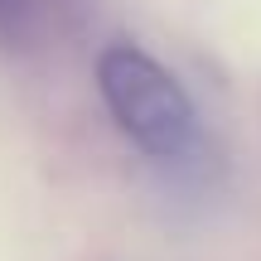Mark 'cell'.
I'll return each instance as SVG.
<instances>
[{
	"mask_svg": "<svg viewBox=\"0 0 261 261\" xmlns=\"http://www.w3.org/2000/svg\"><path fill=\"white\" fill-rule=\"evenodd\" d=\"M97 92L116 130L150 160H179L194 145V102L184 83L140 44H112L97 58Z\"/></svg>",
	"mask_w": 261,
	"mask_h": 261,
	"instance_id": "6da1fadb",
	"label": "cell"
},
{
	"mask_svg": "<svg viewBox=\"0 0 261 261\" xmlns=\"http://www.w3.org/2000/svg\"><path fill=\"white\" fill-rule=\"evenodd\" d=\"M34 19V0H0V48H15L29 34Z\"/></svg>",
	"mask_w": 261,
	"mask_h": 261,
	"instance_id": "7a4b0ae2",
	"label": "cell"
}]
</instances>
